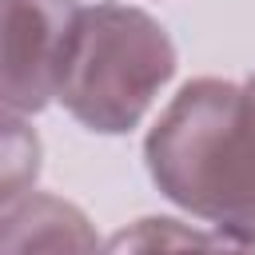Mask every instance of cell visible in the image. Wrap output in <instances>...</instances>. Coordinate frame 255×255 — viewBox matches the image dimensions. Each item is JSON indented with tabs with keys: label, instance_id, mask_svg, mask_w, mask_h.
Listing matches in <instances>:
<instances>
[{
	"label": "cell",
	"instance_id": "52a82bcc",
	"mask_svg": "<svg viewBox=\"0 0 255 255\" xmlns=\"http://www.w3.org/2000/svg\"><path fill=\"white\" fill-rule=\"evenodd\" d=\"M251 80H255V76H251Z\"/></svg>",
	"mask_w": 255,
	"mask_h": 255
},
{
	"label": "cell",
	"instance_id": "8992f818",
	"mask_svg": "<svg viewBox=\"0 0 255 255\" xmlns=\"http://www.w3.org/2000/svg\"><path fill=\"white\" fill-rule=\"evenodd\" d=\"M40 155L44 151L36 128L20 112L0 104V211L32 191L40 175Z\"/></svg>",
	"mask_w": 255,
	"mask_h": 255
},
{
	"label": "cell",
	"instance_id": "7a4b0ae2",
	"mask_svg": "<svg viewBox=\"0 0 255 255\" xmlns=\"http://www.w3.org/2000/svg\"><path fill=\"white\" fill-rule=\"evenodd\" d=\"M175 72V44L167 28L131 4H96L80 12L76 40L56 100L88 131H131L159 88Z\"/></svg>",
	"mask_w": 255,
	"mask_h": 255
},
{
	"label": "cell",
	"instance_id": "3957f363",
	"mask_svg": "<svg viewBox=\"0 0 255 255\" xmlns=\"http://www.w3.org/2000/svg\"><path fill=\"white\" fill-rule=\"evenodd\" d=\"M76 0H0V104L44 112L64 80L80 24Z\"/></svg>",
	"mask_w": 255,
	"mask_h": 255
},
{
	"label": "cell",
	"instance_id": "277c9868",
	"mask_svg": "<svg viewBox=\"0 0 255 255\" xmlns=\"http://www.w3.org/2000/svg\"><path fill=\"white\" fill-rule=\"evenodd\" d=\"M92 219L48 191H28L0 211V255H104Z\"/></svg>",
	"mask_w": 255,
	"mask_h": 255
},
{
	"label": "cell",
	"instance_id": "5b68a950",
	"mask_svg": "<svg viewBox=\"0 0 255 255\" xmlns=\"http://www.w3.org/2000/svg\"><path fill=\"white\" fill-rule=\"evenodd\" d=\"M104 255H255V251L231 243L219 231H199L179 219L151 215V219H135L131 227L116 231Z\"/></svg>",
	"mask_w": 255,
	"mask_h": 255
},
{
	"label": "cell",
	"instance_id": "6da1fadb",
	"mask_svg": "<svg viewBox=\"0 0 255 255\" xmlns=\"http://www.w3.org/2000/svg\"><path fill=\"white\" fill-rule=\"evenodd\" d=\"M155 187L255 251V80H191L143 143Z\"/></svg>",
	"mask_w": 255,
	"mask_h": 255
}]
</instances>
